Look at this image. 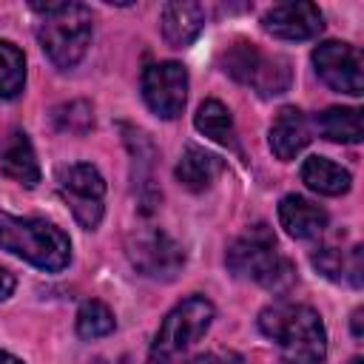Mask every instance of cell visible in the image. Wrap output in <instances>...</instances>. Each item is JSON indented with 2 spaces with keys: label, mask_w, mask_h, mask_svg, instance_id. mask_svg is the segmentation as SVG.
<instances>
[{
  "label": "cell",
  "mask_w": 364,
  "mask_h": 364,
  "mask_svg": "<svg viewBox=\"0 0 364 364\" xmlns=\"http://www.w3.org/2000/svg\"><path fill=\"white\" fill-rule=\"evenodd\" d=\"M191 364H245V361H242V355L233 353V350H213V353L196 355Z\"/></svg>",
  "instance_id": "cell-25"
},
{
  "label": "cell",
  "mask_w": 364,
  "mask_h": 364,
  "mask_svg": "<svg viewBox=\"0 0 364 364\" xmlns=\"http://www.w3.org/2000/svg\"><path fill=\"white\" fill-rule=\"evenodd\" d=\"M0 171L26 185V188H34L40 182V162H37V154L31 148V139L23 134V131H14L11 139L6 142L3 154H0Z\"/></svg>",
  "instance_id": "cell-17"
},
{
  "label": "cell",
  "mask_w": 364,
  "mask_h": 364,
  "mask_svg": "<svg viewBox=\"0 0 364 364\" xmlns=\"http://www.w3.org/2000/svg\"><path fill=\"white\" fill-rule=\"evenodd\" d=\"M14 287H17L14 273H11L9 267H3V264H0V301H3V299H9V296L14 293Z\"/></svg>",
  "instance_id": "cell-26"
},
{
  "label": "cell",
  "mask_w": 364,
  "mask_h": 364,
  "mask_svg": "<svg viewBox=\"0 0 364 364\" xmlns=\"http://www.w3.org/2000/svg\"><path fill=\"white\" fill-rule=\"evenodd\" d=\"M216 310L205 296H188L179 301L156 330L148 353V364H176L208 330Z\"/></svg>",
  "instance_id": "cell-6"
},
{
  "label": "cell",
  "mask_w": 364,
  "mask_h": 364,
  "mask_svg": "<svg viewBox=\"0 0 364 364\" xmlns=\"http://www.w3.org/2000/svg\"><path fill=\"white\" fill-rule=\"evenodd\" d=\"M159 26H162V37H165L168 46L185 48L205 28V6L191 3V0L165 3L162 11H159Z\"/></svg>",
  "instance_id": "cell-13"
},
{
  "label": "cell",
  "mask_w": 364,
  "mask_h": 364,
  "mask_svg": "<svg viewBox=\"0 0 364 364\" xmlns=\"http://www.w3.org/2000/svg\"><path fill=\"white\" fill-rule=\"evenodd\" d=\"M114 327H117V318L108 310V304H102L97 299H88L80 304V310H77V336L80 338H88V341L102 338V336L114 333Z\"/></svg>",
  "instance_id": "cell-23"
},
{
  "label": "cell",
  "mask_w": 364,
  "mask_h": 364,
  "mask_svg": "<svg viewBox=\"0 0 364 364\" xmlns=\"http://www.w3.org/2000/svg\"><path fill=\"white\" fill-rule=\"evenodd\" d=\"M0 250L48 273H60L71 262V242L54 222L14 216L9 210H0Z\"/></svg>",
  "instance_id": "cell-4"
},
{
  "label": "cell",
  "mask_w": 364,
  "mask_h": 364,
  "mask_svg": "<svg viewBox=\"0 0 364 364\" xmlns=\"http://www.w3.org/2000/svg\"><path fill=\"white\" fill-rule=\"evenodd\" d=\"M225 264L236 279L256 282L270 293H287L296 282V267L276 247L273 230L259 222L228 245Z\"/></svg>",
  "instance_id": "cell-2"
},
{
  "label": "cell",
  "mask_w": 364,
  "mask_h": 364,
  "mask_svg": "<svg viewBox=\"0 0 364 364\" xmlns=\"http://www.w3.org/2000/svg\"><path fill=\"white\" fill-rule=\"evenodd\" d=\"M23 85H26V57L14 43L0 40V100L20 97Z\"/></svg>",
  "instance_id": "cell-22"
},
{
  "label": "cell",
  "mask_w": 364,
  "mask_h": 364,
  "mask_svg": "<svg viewBox=\"0 0 364 364\" xmlns=\"http://www.w3.org/2000/svg\"><path fill=\"white\" fill-rule=\"evenodd\" d=\"M193 125L199 134H205L208 139L230 148V151H239V139H236V128H233V117L230 111L219 102V100H205L199 108H196V117H193Z\"/></svg>",
  "instance_id": "cell-20"
},
{
  "label": "cell",
  "mask_w": 364,
  "mask_h": 364,
  "mask_svg": "<svg viewBox=\"0 0 364 364\" xmlns=\"http://www.w3.org/2000/svg\"><path fill=\"white\" fill-rule=\"evenodd\" d=\"M122 131V139H125V148H128V156H131V185H134V196L139 202V210L142 213H151L162 193L156 188V148L151 142V136L134 125H119Z\"/></svg>",
  "instance_id": "cell-11"
},
{
  "label": "cell",
  "mask_w": 364,
  "mask_h": 364,
  "mask_svg": "<svg viewBox=\"0 0 364 364\" xmlns=\"http://www.w3.org/2000/svg\"><path fill=\"white\" fill-rule=\"evenodd\" d=\"M313 65L316 74L338 94L361 97L364 94V71H361V54L350 43L327 40L313 48Z\"/></svg>",
  "instance_id": "cell-10"
},
{
  "label": "cell",
  "mask_w": 364,
  "mask_h": 364,
  "mask_svg": "<svg viewBox=\"0 0 364 364\" xmlns=\"http://www.w3.org/2000/svg\"><path fill=\"white\" fill-rule=\"evenodd\" d=\"M222 71L264 100L284 94L293 82L290 60L282 54H267L250 40H236L222 51Z\"/></svg>",
  "instance_id": "cell-5"
},
{
  "label": "cell",
  "mask_w": 364,
  "mask_h": 364,
  "mask_svg": "<svg viewBox=\"0 0 364 364\" xmlns=\"http://www.w3.org/2000/svg\"><path fill=\"white\" fill-rule=\"evenodd\" d=\"M54 125H57V131L85 134L94 125V111L85 100H71V102L54 108Z\"/></svg>",
  "instance_id": "cell-24"
},
{
  "label": "cell",
  "mask_w": 364,
  "mask_h": 364,
  "mask_svg": "<svg viewBox=\"0 0 364 364\" xmlns=\"http://www.w3.org/2000/svg\"><path fill=\"white\" fill-rule=\"evenodd\" d=\"M279 222L293 239H318L327 228V210L299 193H287L279 202Z\"/></svg>",
  "instance_id": "cell-15"
},
{
  "label": "cell",
  "mask_w": 364,
  "mask_h": 364,
  "mask_svg": "<svg viewBox=\"0 0 364 364\" xmlns=\"http://www.w3.org/2000/svg\"><path fill=\"white\" fill-rule=\"evenodd\" d=\"M57 185H60V193L68 202L74 219L85 230H94L102 222V196H105L102 173L88 162H74V165L60 168Z\"/></svg>",
  "instance_id": "cell-8"
},
{
  "label": "cell",
  "mask_w": 364,
  "mask_h": 364,
  "mask_svg": "<svg viewBox=\"0 0 364 364\" xmlns=\"http://www.w3.org/2000/svg\"><path fill=\"white\" fill-rule=\"evenodd\" d=\"M31 11L40 14V26H37V40L46 51V57L68 71L74 68L91 43V9L82 3H40L31 0L28 3Z\"/></svg>",
  "instance_id": "cell-3"
},
{
  "label": "cell",
  "mask_w": 364,
  "mask_h": 364,
  "mask_svg": "<svg viewBox=\"0 0 364 364\" xmlns=\"http://www.w3.org/2000/svg\"><path fill=\"white\" fill-rule=\"evenodd\" d=\"M316 128L321 131L324 139L330 142H344V145H358L364 136L361 128V111L358 108H341L333 105L324 114L316 117Z\"/></svg>",
  "instance_id": "cell-21"
},
{
  "label": "cell",
  "mask_w": 364,
  "mask_h": 364,
  "mask_svg": "<svg viewBox=\"0 0 364 364\" xmlns=\"http://www.w3.org/2000/svg\"><path fill=\"white\" fill-rule=\"evenodd\" d=\"M225 171V159L199 148V145H188L182 151V159L176 165V179L182 188L193 191V193H202L213 185V179Z\"/></svg>",
  "instance_id": "cell-16"
},
{
  "label": "cell",
  "mask_w": 364,
  "mask_h": 364,
  "mask_svg": "<svg viewBox=\"0 0 364 364\" xmlns=\"http://www.w3.org/2000/svg\"><path fill=\"white\" fill-rule=\"evenodd\" d=\"M125 253L131 264L154 282H173L185 267L182 245L159 228H134L125 239Z\"/></svg>",
  "instance_id": "cell-7"
},
{
  "label": "cell",
  "mask_w": 364,
  "mask_h": 364,
  "mask_svg": "<svg viewBox=\"0 0 364 364\" xmlns=\"http://www.w3.org/2000/svg\"><path fill=\"white\" fill-rule=\"evenodd\" d=\"M301 182L321 196H341L350 191V171L327 156H307L301 162Z\"/></svg>",
  "instance_id": "cell-18"
},
{
  "label": "cell",
  "mask_w": 364,
  "mask_h": 364,
  "mask_svg": "<svg viewBox=\"0 0 364 364\" xmlns=\"http://www.w3.org/2000/svg\"><path fill=\"white\" fill-rule=\"evenodd\" d=\"M313 267L330 279V282H344L350 279L353 287H361V247L355 245L350 250V256L333 245H324V247H316V253L310 256Z\"/></svg>",
  "instance_id": "cell-19"
},
{
  "label": "cell",
  "mask_w": 364,
  "mask_h": 364,
  "mask_svg": "<svg viewBox=\"0 0 364 364\" xmlns=\"http://www.w3.org/2000/svg\"><path fill=\"white\" fill-rule=\"evenodd\" d=\"M142 100L159 119H176L188 102V71L176 60L151 63L142 71Z\"/></svg>",
  "instance_id": "cell-9"
},
{
  "label": "cell",
  "mask_w": 364,
  "mask_h": 364,
  "mask_svg": "<svg viewBox=\"0 0 364 364\" xmlns=\"http://www.w3.org/2000/svg\"><path fill=\"white\" fill-rule=\"evenodd\" d=\"M262 28L279 40H313L324 28V17L316 3L307 0H293V3H279L264 11Z\"/></svg>",
  "instance_id": "cell-12"
},
{
  "label": "cell",
  "mask_w": 364,
  "mask_h": 364,
  "mask_svg": "<svg viewBox=\"0 0 364 364\" xmlns=\"http://www.w3.org/2000/svg\"><path fill=\"white\" fill-rule=\"evenodd\" d=\"M259 330L279 347L282 364H321L327 355V330L321 316L296 301H273L259 313Z\"/></svg>",
  "instance_id": "cell-1"
},
{
  "label": "cell",
  "mask_w": 364,
  "mask_h": 364,
  "mask_svg": "<svg viewBox=\"0 0 364 364\" xmlns=\"http://www.w3.org/2000/svg\"><path fill=\"white\" fill-rule=\"evenodd\" d=\"M347 364H364V361H361V358H358V355H355V358H350V361H347Z\"/></svg>",
  "instance_id": "cell-29"
},
{
  "label": "cell",
  "mask_w": 364,
  "mask_h": 364,
  "mask_svg": "<svg viewBox=\"0 0 364 364\" xmlns=\"http://www.w3.org/2000/svg\"><path fill=\"white\" fill-rule=\"evenodd\" d=\"M361 316H364V310L358 307V310H353V336L355 338H361Z\"/></svg>",
  "instance_id": "cell-27"
},
{
  "label": "cell",
  "mask_w": 364,
  "mask_h": 364,
  "mask_svg": "<svg viewBox=\"0 0 364 364\" xmlns=\"http://www.w3.org/2000/svg\"><path fill=\"white\" fill-rule=\"evenodd\" d=\"M0 364H23L20 358H14L11 353H0Z\"/></svg>",
  "instance_id": "cell-28"
},
{
  "label": "cell",
  "mask_w": 364,
  "mask_h": 364,
  "mask_svg": "<svg viewBox=\"0 0 364 364\" xmlns=\"http://www.w3.org/2000/svg\"><path fill=\"white\" fill-rule=\"evenodd\" d=\"M310 139H313V136H310V122H307L304 111L296 108V105H284V108L276 114V119H273V125H270V134H267L270 151H273L276 159H282V162L293 159Z\"/></svg>",
  "instance_id": "cell-14"
}]
</instances>
